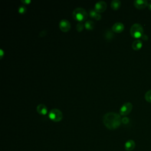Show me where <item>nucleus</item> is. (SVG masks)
I'll return each instance as SVG.
<instances>
[{
    "label": "nucleus",
    "instance_id": "nucleus-11",
    "mask_svg": "<svg viewBox=\"0 0 151 151\" xmlns=\"http://www.w3.org/2000/svg\"><path fill=\"white\" fill-rule=\"evenodd\" d=\"M135 147V142L133 140H128L124 144V148L127 151H131Z\"/></svg>",
    "mask_w": 151,
    "mask_h": 151
},
{
    "label": "nucleus",
    "instance_id": "nucleus-24",
    "mask_svg": "<svg viewBox=\"0 0 151 151\" xmlns=\"http://www.w3.org/2000/svg\"><path fill=\"white\" fill-rule=\"evenodd\" d=\"M147 7H148V9H149L150 11H151V2L149 3Z\"/></svg>",
    "mask_w": 151,
    "mask_h": 151
},
{
    "label": "nucleus",
    "instance_id": "nucleus-18",
    "mask_svg": "<svg viewBox=\"0 0 151 151\" xmlns=\"http://www.w3.org/2000/svg\"><path fill=\"white\" fill-rule=\"evenodd\" d=\"M18 11L19 13H20L21 14H24L27 12V8L25 5H21L19 6Z\"/></svg>",
    "mask_w": 151,
    "mask_h": 151
},
{
    "label": "nucleus",
    "instance_id": "nucleus-10",
    "mask_svg": "<svg viewBox=\"0 0 151 151\" xmlns=\"http://www.w3.org/2000/svg\"><path fill=\"white\" fill-rule=\"evenodd\" d=\"M37 112L41 115H45L48 112V109L47 106L44 104H39L37 106Z\"/></svg>",
    "mask_w": 151,
    "mask_h": 151
},
{
    "label": "nucleus",
    "instance_id": "nucleus-14",
    "mask_svg": "<svg viewBox=\"0 0 151 151\" xmlns=\"http://www.w3.org/2000/svg\"><path fill=\"white\" fill-rule=\"evenodd\" d=\"M110 6L114 10H117L121 6V2L119 0H113L111 2Z\"/></svg>",
    "mask_w": 151,
    "mask_h": 151
},
{
    "label": "nucleus",
    "instance_id": "nucleus-8",
    "mask_svg": "<svg viewBox=\"0 0 151 151\" xmlns=\"http://www.w3.org/2000/svg\"><path fill=\"white\" fill-rule=\"evenodd\" d=\"M134 6L138 9H142L148 6V2L146 0H136L133 2Z\"/></svg>",
    "mask_w": 151,
    "mask_h": 151
},
{
    "label": "nucleus",
    "instance_id": "nucleus-22",
    "mask_svg": "<svg viewBox=\"0 0 151 151\" xmlns=\"http://www.w3.org/2000/svg\"><path fill=\"white\" fill-rule=\"evenodd\" d=\"M142 38L143 40H148V37H147L146 35L143 34V36L142 37Z\"/></svg>",
    "mask_w": 151,
    "mask_h": 151
},
{
    "label": "nucleus",
    "instance_id": "nucleus-15",
    "mask_svg": "<svg viewBox=\"0 0 151 151\" xmlns=\"http://www.w3.org/2000/svg\"><path fill=\"white\" fill-rule=\"evenodd\" d=\"M84 27L87 29L92 30L94 28V22L91 20H87L84 23Z\"/></svg>",
    "mask_w": 151,
    "mask_h": 151
},
{
    "label": "nucleus",
    "instance_id": "nucleus-13",
    "mask_svg": "<svg viewBox=\"0 0 151 151\" xmlns=\"http://www.w3.org/2000/svg\"><path fill=\"white\" fill-rule=\"evenodd\" d=\"M142 45H143L142 42L140 40H136L134 41L132 44V48L134 50H136V51L141 49V48L142 47Z\"/></svg>",
    "mask_w": 151,
    "mask_h": 151
},
{
    "label": "nucleus",
    "instance_id": "nucleus-21",
    "mask_svg": "<svg viewBox=\"0 0 151 151\" xmlns=\"http://www.w3.org/2000/svg\"><path fill=\"white\" fill-rule=\"evenodd\" d=\"M21 2L24 5H28L31 3V0H21Z\"/></svg>",
    "mask_w": 151,
    "mask_h": 151
},
{
    "label": "nucleus",
    "instance_id": "nucleus-19",
    "mask_svg": "<svg viewBox=\"0 0 151 151\" xmlns=\"http://www.w3.org/2000/svg\"><path fill=\"white\" fill-rule=\"evenodd\" d=\"M113 32H111L110 30L107 31V32H106V38L110 40L113 37Z\"/></svg>",
    "mask_w": 151,
    "mask_h": 151
},
{
    "label": "nucleus",
    "instance_id": "nucleus-1",
    "mask_svg": "<svg viewBox=\"0 0 151 151\" xmlns=\"http://www.w3.org/2000/svg\"><path fill=\"white\" fill-rule=\"evenodd\" d=\"M103 122L107 129L114 130L118 128L121 124L122 118L120 114L116 112L110 111L103 116Z\"/></svg>",
    "mask_w": 151,
    "mask_h": 151
},
{
    "label": "nucleus",
    "instance_id": "nucleus-23",
    "mask_svg": "<svg viewBox=\"0 0 151 151\" xmlns=\"http://www.w3.org/2000/svg\"><path fill=\"white\" fill-rule=\"evenodd\" d=\"M0 53H1V58H2L3 57V54H4V51L2 49L0 50Z\"/></svg>",
    "mask_w": 151,
    "mask_h": 151
},
{
    "label": "nucleus",
    "instance_id": "nucleus-17",
    "mask_svg": "<svg viewBox=\"0 0 151 151\" xmlns=\"http://www.w3.org/2000/svg\"><path fill=\"white\" fill-rule=\"evenodd\" d=\"M145 99L147 101L151 103V90L147 91L145 95Z\"/></svg>",
    "mask_w": 151,
    "mask_h": 151
},
{
    "label": "nucleus",
    "instance_id": "nucleus-3",
    "mask_svg": "<svg viewBox=\"0 0 151 151\" xmlns=\"http://www.w3.org/2000/svg\"><path fill=\"white\" fill-rule=\"evenodd\" d=\"M144 31L143 27L138 23H135L130 28V33L132 37L138 39L139 38H142L143 36Z\"/></svg>",
    "mask_w": 151,
    "mask_h": 151
},
{
    "label": "nucleus",
    "instance_id": "nucleus-6",
    "mask_svg": "<svg viewBox=\"0 0 151 151\" xmlns=\"http://www.w3.org/2000/svg\"><path fill=\"white\" fill-rule=\"evenodd\" d=\"M59 27L63 32H65L70 29L71 24L67 19H63L59 22Z\"/></svg>",
    "mask_w": 151,
    "mask_h": 151
},
{
    "label": "nucleus",
    "instance_id": "nucleus-5",
    "mask_svg": "<svg viewBox=\"0 0 151 151\" xmlns=\"http://www.w3.org/2000/svg\"><path fill=\"white\" fill-rule=\"evenodd\" d=\"M132 108H133V106L131 103L126 102L120 107L119 110V113L122 116H126L131 112Z\"/></svg>",
    "mask_w": 151,
    "mask_h": 151
},
{
    "label": "nucleus",
    "instance_id": "nucleus-20",
    "mask_svg": "<svg viewBox=\"0 0 151 151\" xmlns=\"http://www.w3.org/2000/svg\"><path fill=\"white\" fill-rule=\"evenodd\" d=\"M129 119L127 117H124L122 119V123L124 124H127L129 123Z\"/></svg>",
    "mask_w": 151,
    "mask_h": 151
},
{
    "label": "nucleus",
    "instance_id": "nucleus-9",
    "mask_svg": "<svg viewBox=\"0 0 151 151\" xmlns=\"http://www.w3.org/2000/svg\"><path fill=\"white\" fill-rule=\"evenodd\" d=\"M124 28V24L120 22H115L111 27V30L116 33L122 32Z\"/></svg>",
    "mask_w": 151,
    "mask_h": 151
},
{
    "label": "nucleus",
    "instance_id": "nucleus-4",
    "mask_svg": "<svg viewBox=\"0 0 151 151\" xmlns=\"http://www.w3.org/2000/svg\"><path fill=\"white\" fill-rule=\"evenodd\" d=\"M63 113L58 109H52L48 113L49 118L53 122H58L62 120L63 119Z\"/></svg>",
    "mask_w": 151,
    "mask_h": 151
},
{
    "label": "nucleus",
    "instance_id": "nucleus-7",
    "mask_svg": "<svg viewBox=\"0 0 151 151\" xmlns=\"http://www.w3.org/2000/svg\"><path fill=\"white\" fill-rule=\"evenodd\" d=\"M107 8V3L104 1H99L94 5V10L97 12H104Z\"/></svg>",
    "mask_w": 151,
    "mask_h": 151
},
{
    "label": "nucleus",
    "instance_id": "nucleus-16",
    "mask_svg": "<svg viewBox=\"0 0 151 151\" xmlns=\"http://www.w3.org/2000/svg\"><path fill=\"white\" fill-rule=\"evenodd\" d=\"M84 24L82 22H78L76 26V29L78 32H81V31H83V29H84Z\"/></svg>",
    "mask_w": 151,
    "mask_h": 151
},
{
    "label": "nucleus",
    "instance_id": "nucleus-12",
    "mask_svg": "<svg viewBox=\"0 0 151 151\" xmlns=\"http://www.w3.org/2000/svg\"><path fill=\"white\" fill-rule=\"evenodd\" d=\"M89 15L90 16L93 18H94L96 20H100L101 19V15L99 12H97L96 10H94V9H90L89 11Z\"/></svg>",
    "mask_w": 151,
    "mask_h": 151
},
{
    "label": "nucleus",
    "instance_id": "nucleus-2",
    "mask_svg": "<svg viewBox=\"0 0 151 151\" xmlns=\"http://www.w3.org/2000/svg\"><path fill=\"white\" fill-rule=\"evenodd\" d=\"M72 15L74 19L79 22L85 21L88 17V14L87 11L84 8L81 7H77L75 8L73 11Z\"/></svg>",
    "mask_w": 151,
    "mask_h": 151
}]
</instances>
